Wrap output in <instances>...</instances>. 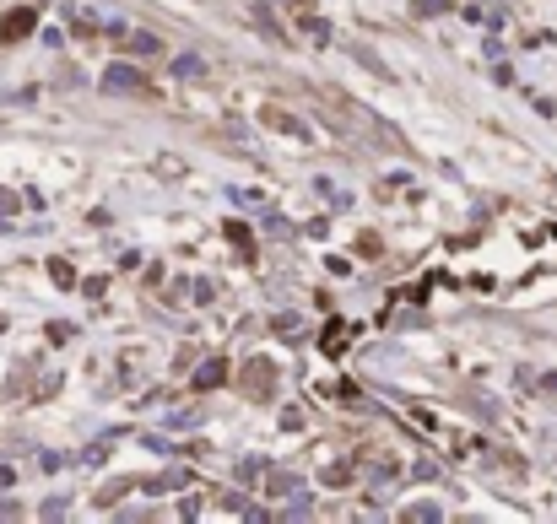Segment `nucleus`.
Returning <instances> with one entry per match:
<instances>
[]
</instances>
